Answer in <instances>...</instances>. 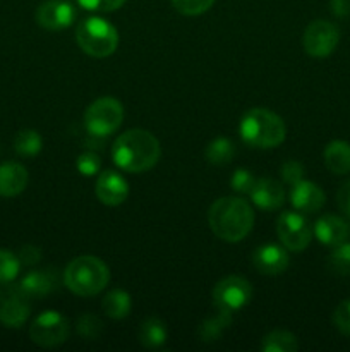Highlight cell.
I'll list each match as a JSON object with an SVG mask.
<instances>
[{"instance_id":"cell-1","label":"cell","mask_w":350,"mask_h":352,"mask_svg":"<svg viewBox=\"0 0 350 352\" xmlns=\"http://www.w3.org/2000/svg\"><path fill=\"white\" fill-rule=\"evenodd\" d=\"M161 157L160 141L144 129H130L120 134L112 148L115 165L130 174H141L158 164Z\"/></svg>"},{"instance_id":"cell-2","label":"cell","mask_w":350,"mask_h":352,"mask_svg":"<svg viewBox=\"0 0 350 352\" xmlns=\"http://www.w3.org/2000/svg\"><path fill=\"white\" fill-rule=\"evenodd\" d=\"M209 229L225 243H239L249 236L254 227V210L240 198L216 199L208 212Z\"/></svg>"},{"instance_id":"cell-3","label":"cell","mask_w":350,"mask_h":352,"mask_svg":"<svg viewBox=\"0 0 350 352\" xmlns=\"http://www.w3.org/2000/svg\"><path fill=\"white\" fill-rule=\"evenodd\" d=\"M240 138L253 148H277L287 136V126L280 116L268 109H250L240 119Z\"/></svg>"},{"instance_id":"cell-4","label":"cell","mask_w":350,"mask_h":352,"mask_svg":"<svg viewBox=\"0 0 350 352\" xmlns=\"http://www.w3.org/2000/svg\"><path fill=\"white\" fill-rule=\"evenodd\" d=\"M110 280V270L100 258L84 254L67 265L64 272V284L72 294L91 298L100 294Z\"/></svg>"},{"instance_id":"cell-5","label":"cell","mask_w":350,"mask_h":352,"mask_svg":"<svg viewBox=\"0 0 350 352\" xmlns=\"http://www.w3.org/2000/svg\"><path fill=\"white\" fill-rule=\"evenodd\" d=\"M75 41L84 54L105 58L119 47V33L115 26L103 17H88L75 30Z\"/></svg>"},{"instance_id":"cell-6","label":"cell","mask_w":350,"mask_h":352,"mask_svg":"<svg viewBox=\"0 0 350 352\" xmlns=\"http://www.w3.org/2000/svg\"><path fill=\"white\" fill-rule=\"evenodd\" d=\"M124 120V107L112 96L95 100L84 112V126L93 136H110Z\"/></svg>"},{"instance_id":"cell-7","label":"cell","mask_w":350,"mask_h":352,"mask_svg":"<svg viewBox=\"0 0 350 352\" xmlns=\"http://www.w3.org/2000/svg\"><path fill=\"white\" fill-rule=\"evenodd\" d=\"M71 327L67 318L58 311H43L33 320L30 327V337L36 346L57 347L69 339Z\"/></svg>"},{"instance_id":"cell-8","label":"cell","mask_w":350,"mask_h":352,"mask_svg":"<svg viewBox=\"0 0 350 352\" xmlns=\"http://www.w3.org/2000/svg\"><path fill=\"white\" fill-rule=\"evenodd\" d=\"M31 313V298L21 285L3 284L0 287V323L7 329H21Z\"/></svg>"},{"instance_id":"cell-9","label":"cell","mask_w":350,"mask_h":352,"mask_svg":"<svg viewBox=\"0 0 350 352\" xmlns=\"http://www.w3.org/2000/svg\"><path fill=\"white\" fill-rule=\"evenodd\" d=\"M253 298V287L249 280L239 275L222 278L213 289V302L220 311L235 313Z\"/></svg>"},{"instance_id":"cell-10","label":"cell","mask_w":350,"mask_h":352,"mask_svg":"<svg viewBox=\"0 0 350 352\" xmlns=\"http://www.w3.org/2000/svg\"><path fill=\"white\" fill-rule=\"evenodd\" d=\"M338 28L325 19L312 21V23L305 28L304 38H302L305 54L316 58H323L331 55L333 50L336 48V45H338Z\"/></svg>"},{"instance_id":"cell-11","label":"cell","mask_w":350,"mask_h":352,"mask_svg":"<svg viewBox=\"0 0 350 352\" xmlns=\"http://www.w3.org/2000/svg\"><path fill=\"white\" fill-rule=\"evenodd\" d=\"M277 232L280 243L290 251H304L312 237V229L304 215L285 212L277 220Z\"/></svg>"},{"instance_id":"cell-12","label":"cell","mask_w":350,"mask_h":352,"mask_svg":"<svg viewBox=\"0 0 350 352\" xmlns=\"http://www.w3.org/2000/svg\"><path fill=\"white\" fill-rule=\"evenodd\" d=\"M36 23L48 31H60L75 19V9L65 0H47L36 9Z\"/></svg>"},{"instance_id":"cell-13","label":"cell","mask_w":350,"mask_h":352,"mask_svg":"<svg viewBox=\"0 0 350 352\" xmlns=\"http://www.w3.org/2000/svg\"><path fill=\"white\" fill-rule=\"evenodd\" d=\"M96 198L106 206H119L129 196V184L120 174L113 170L102 172L96 181Z\"/></svg>"},{"instance_id":"cell-14","label":"cell","mask_w":350,"mask_h":352,"mask_svg":"<svg viewBox=\"0 0 350 352\" xmlns=\"http://www.w3.org/2000/svg\"><path fill=\"white\" fill-rule=\"evenodd\" d=\"M290 258L285 251V246L278 244H263L253 253V265L259 274L278 275L288 268Z\"/></svg>"},{"instance_id":"cell-15","label":"cell","mask_w":350,"mask_h":352,"mask_svg":"<svg viewBox=\"0 0 350 352\" xmlns=\"http://www.w3.org/2000/svg\"><path fill=\"white\" fill-rule=\"evenodd\" d=\"M254 205L261 210H277L285 201V189L281 182L271 177L256 179L249 192Z\"/></svg>"},{"instance_id":"cell-16","label":"cell","mask_w":350,"mask_h":352,"mask_svg":"<svg viewBox=\"0 0 350 352\" xmlns=\"http://www.w3.org/2000/svg\"><path fill=\"white\" fill-rule=\"evenodd\" d=\"M325 192L318 184L311 181H299L292 186L290 201L297 212L316 213L325 205Z\"/></svg>"},{"instance_id":"cell-17","label":"cell","mask_w":350,"mask_h":352,"mask_svg":"<svg viewBox=\"0 0 350 352\" xmlns=\"http://www.w3.org/2000/svg\"><path fill=\"white\" fill-rule=\"evenodd\" d=\"M314 236L318 241L325 246H338V244L345 243L349 237V226L345 220L333 213H326L321 219L316 220L314 223Z\"/></svg>"},{"instance_id":"cell-18","label":"cell","mask_w":350,"mask_h":352,"mask_svg":"<svg viewBox=\"0 0 350 352\" xmlns=\"http://www.w3.org/2000/svg\"><path fill=\"white\" fill-rule=\"evenodd\" d=\"M19 285L31 299L47 298L50 292H54L58 287V274L55 268L33 270L24 275Z\"/></svg>"},{"instance_id":"cell-19","label":"cell","mask_w":350,"mask_h":352,"mask_svg":"<svg viewBox=\"0 0 350 352\" xmlns=\"http://www.w3.org/2000/svg\"><path fill=\"white\" fill-rule=\"evenodd\" d=\"M27 170L17 162H3L0 164V196L14 198L21 195L27 186Z\"/></svg>"},{"instance_id":"cell-20","label":"cell","mask_w":350,"mask_h":352,"mask_svg":"<svg viewBox=\"0 0 350 352\" xmlns=\"http://www.w3.org/2000/svg\"><path fill=\"white\" fill-rule=\"evenodd\" d=\"M325 165L331 174L345 175L350 172V143L335 140L325 148Z\"/></svg>"},{"instance_id":"cell-21","label":"cell","mask_w":350,"mask_h":352,"mask_svg":"<svg viewBox=\"0 0 350 352\" xmlns=\"http://www.w3.org/2000/svg\"><path fill=\"white\" fill-rule=\"evenodd\" d=\"M167 327L158 318L144 320L137 330V339H139L141 346L146 349H158L167 342Z\"/></svg>"},{"instance_id":"cell-22","label":"cell","mask_w":350,"mask_h":352,"mask_svg":"<svg viewBox=\"0 0 350 352\" xmlns=\"http://www.w3.org/2000/svg\"><path fill=\"white\" fill-rule=\"evenodd\" d=\"M130 296L127 294L122 289H113L108 294L103 298L102 308L105 311L106 316H110L112 320H124L130 313Z\"/></svg>"},{"instance_id":"cell-23","label":"cell","mask_w":350,"mask_h":352,"mask_svg":"<svg viewBox=\"0 0 350 352\" xmlns=\"http://www.w3.org/2000/svg\"><path fill=\"white\" fill-rule=\"evenodd\" d=\"M299 349V340L294 333L287 330H273L264 336L261 342L263 352H295Z\"/></svg>"},{"instance_id":"cell-24","label":"cell","mask_w":350,"mask_h":352,"mask_svg":"<svg viewBox=\"0 0 350 352\" xmlns=\"http://www.w3.org/2000/svg\"><path fill=\"white\" fill-rule=\"evenodd\" d=\"M235 144L230 140H226V138H216V140H213L206 146L205 151L206 160L211 165H218V167L230 164L235 158Z\"/></svg>"},{"instance_id":"cell-25","label":"cell","mask_w":350,"mask_h":352,"mask_svg":"<svg viewBox=\"0 0 350 352\" xmlns=\"http://www.w3.org/2000/svg\"><path fill=\"white\" fill-rule=\"evenodd\" d=\"M232 323V313L220 311L218 316H213V318L205 320L199 327V337H201L202 342H215L222 337L223 330L226 327H230Z\"/></svg>"},{"instance_id":"cell-26","label":"cell","mask_w":350,"mask_h":352,"mask_svg":"<svg viewBox=\"0 0 350 352\" xmlns=\"http://www.w3.org/2000/svg\"><path fill=\"white\" fill-rule=\"evenodd\" d=\"M43 148V140L40 134L33 129H23L14 138V150L21 157H34Z\"/></svg>"},{"instance_id":"cell-27","label":"cell","mask_w":350,"mask_h":352,"mask_svg":"<svg viewBox=\"0 0 350 352\" xmlns=\"http://www.w3.org/2000/svg\"><path fill=\"white\" fill-rule=\"evenodd\" d=\"M328 267L333 274L347 277L350 275V244L342 243L335 246L328 258Z\"/></svg>"},{"instance_id":"cell-28","label":"cell","mask_w":350,"mask_h":352,"mask_svg":"<svg viewBox=\"0 0 350 352\" xmlns=\"http://www.w3.org/2000/svg\"><path fill=\"white\" fill-rule=\"evenodd\" d=\"M75 330H78V333L82 339L96 340L100 339V336L103 333V322L96 315L86 313V315H81L78 318Z\"/></svg>"},{"instance_id":"cell-29","label":"cell","mask_w":350,"mask_h":352,"mask_svg":"<svg viewBox=\"0 0 350 352\" xmlns=\"http://www.w3.org/2000/svg\"><path fill=\"white\" fill-rule=\"evenodd\" d=\"M21 260L7 250H0V285L10 284L19 275Z\"/></svg>"},{"instance_id":"cell-30","label":"cell","mask_w":350,"mask_h":352,"mask_svg":"<svg viewBox=\"0 0 350 352\" xmlns=\"http://www.w3.org/2000/svg\"><path fill=\"white\" fill-rule=\"evenodd\" d=\"M215 0H172V6L184 16H199L211 9Z\"/></svg>"},{"instance_id":"cell-31","label":"cell","mask_w":350,"mask_h":352,"mask_svg":"<svg viewBox=\"0 0 350 352\" xmlns=\"http://www.w3.org/2000/svg\"><path fill=\"white\" fill-rule=\"evenodd\" d=\"M75 167L81 172L84 177H93L100 172L102 168V158L98 157L93 151H86V153H81L78 157V162H75Z\"/></svg>"},{"instance_id":"cell-32","label":"cell","mask_w":350,"mask_h":352,"mask_svg":"<svg viewBox=\"0 0 350 352\" xmlns=\"http://www.w3.org/2000/svg\"><path fill=\"white\" fill-rule=\"evenodd\" d=\"M333 325L340 333L350 337V299L340 302L333 311Z\"/></svg>"},{"instance_id":"cell-33","label":"cell","mask_w":350,"mask_h":352,"mask_svg":"<svg viewBox=\"0 0 350 352\" xmlns=\"http://www.w3.org/2000/svg\"><path fill=\"white\" fill-rule=\"evenodd\" d=\"M254 182H256V177H254L249 170H246V168H237V170L233 172L232 179H230L232 189L235 192H240V195H249Z\"/></svg>"},{"instance_id":"cell-34","label":"cell","mask_w":350,"mask_h":352,"mask_svg":"<svg viewBox=\"0 0 350 352\" xmlns=\"http://www.w3.org/2000/svg\"><path fill=\"white\" fill-rule=\"evenodd\" d=\"M79 6L91 12H113L126 3V0H78Z\"/></svg>"},{"instance_id":"cell-35","label":"cell","mask_w":350,"mask_h":352,"mask_svg":"<svg viewBox=\"0 0 350 352\" xmlns=\"http://www.w3.org/2000/svg\"><path fill=\"white\" fill-rule=\"evenodd\" d=\"M281 179H283L287 184L294 186L299 181H302V175H304V165L297 160H288L281 165L280 168Z\"/></svg>"},{"instance_id":"cell-36","label":"cell","mask_w":350,"mask_h":352,"mask_svg":"<svg viewBox=\"0 0 350 352\" xmlns=\"http://www.w3.org/2000/svg\"><path fill=\"white\" fill-rule=\"evenodd\" d=\"M336 205H338L340 212L350 219V181L343 182L340 186L338 192H336Z\"/></svg>"},{"instance_id":"cell-37","label":"cell","mask_w":350,"mask_h":352,"mask_svg":"<svg viewBox=\"0 0 350 352\" xmlns=\"http://www.w3.org/2000/svg\"><path fill=\"white\" fill-rule=\"evenodd\" d=\"M40 258H41V251L38 250L36 246H33V244H27V246L21 248V251H19L21 263L30 265L31 267V265L38 263V261H40Z\"/></svg>"},{"instance_id":"cell-38","label":"cell","mask_w":350,"mask_h":352,"mask_svg":"<svg viewBox=\"0 0 350 352\" xmlns=\"http://www.w3.org/2000/svg\"><path fill=\"white\" fill-rule=\"evenodd\" d=\"M329 10L340 19L350 16V0H329Z\"/></svg>"}]
</instances>
